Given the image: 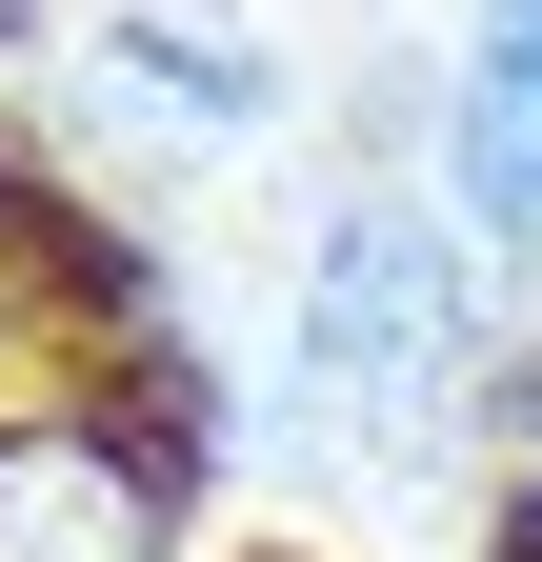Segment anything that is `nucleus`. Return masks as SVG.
I'll return each mask as SVG.
<instances>
[{
	"label": "nucleus",
	"instance_id": "nucleus-1",
	"mask_svg": "<svg viewBox=\"0 0 542 562\" xmlns=\"http://www.w3.org/2000/svg\"><path fill=\"white\" fill-rule=\"evenodd\" d=\"M483 362H503L483 241H462L442 201H342L321 261H302V402L342 422V442H402V462H422L442 422L483 402Z\"/></svg>",
	"mask_w": 542,
	"mask_h": 562
},
{
	"label": "nucleus",
	"instance_id": "nucleus-2",
	"mask_svg": "<svg viewBox=\"0 0 542 562\" xmlns=\"http://www.w3.org/2000/svg\"><path fill=\"white\" fill-rule=\"evenodd\" d=\"M0 562H161V462L121 422H0Z\"/></svg>",
	"mask_w": 542,
	"mask_h": 562
},
{
	"label": "nucleus",
	"instance_id": "nucleus-3",
	"mask_svg": "<svg viewBox=\"0 0 542 562\" xmlns=\"http://www.w3.org/2000/svg\"><path fill=\"white\" fill-rule=\"evenodd\" d=\"M442 181H462V241H542V0H483L462 21V81H442Z\"/></svg>",
	"mask_w": 542,
	"mask_h": 562
},
{
	"label": "nucleus",
	"instance_id": "nucleus-4",
	"mask_svg": "<svg viewBox=\"0 0 542 562\" xmlns=\"http://www.w3.org/2000/svg\"><path fill=\"white\" fill-rule=\"evenodd\" d=\"M522 562H542V442H522Z\"/></svg>",
	"mask_w": 542,
	"mask_h": 562
}]
</instances>
